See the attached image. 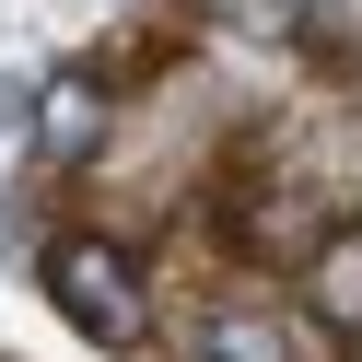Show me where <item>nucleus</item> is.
Instances as JSON below:
<instances>
[{"instance_id": "obj_1", "label": "nucleus", "mask_w": 362, "mask_h": 362, "mask_svg": "<svg viewBox=\"0 0 362 362\" xmlns=\"http://www.w3.org/2000/svg\"><path fill=\"white\" fill-rule=\"evenodd\" d=\"M47 304L71 315L82 339H105V351H129V339L152 327V292H141V269H129L105 234H59V245H47Z\"/></svg>"}, {"instance_id": "obj_3", "label": "nucleus", "mask_w": 362, "mask_h": 362, "mask_svg": "<svg viewBox=\"0 0 362 362\" xmlns=\"http://www.w3.org/2000/svg\"><path fill=\"white\" fill-rule=\"evenodd\" d=\"M199 362H304V339L281 327V315H211V327H199Z\"/></svg>"}, {"instance_id": "obj_2", "label": "nucleus", "mask_w": 362, "mask_h": 362, "mask_svg": "<svg viewBox=\"0 0 362 362\" xmlns=\"http://www.w3.org/2000/svg\"><path fill=\"white\" fill-rule=\"evenodd\" d=\"M35 141H47V164H82V152L105 141V94H94V71H47V94H35Z\"/></svg>"}, {"instance_id": "obj_4", "label": "nucleus", "mask_w": 362, "mask_h": 362, "mask_svg": "<svg viewBox=\"0 0 362 362\" xmlns=\"http://www.w3.org/2000/svg\"><path fill=\"white\" fill-rule=\"evenodd\" d=\"M304 304L327 315V327H362V234H327L304 269Z\"/></svg>"}]
</instances>
